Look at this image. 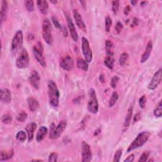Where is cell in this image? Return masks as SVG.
<instances>
[{
    "label": "cell",
    "instance_id": "1",
    "mask_svg": "<svg viewBox=\"0 0 162 162\" xmlns=\"http://www.w3.org/2000/svg\"><path fill=\"white\" fill-rule=\"evenodd\" d=\"M48 89L49 104L51 107L57 108L59 105V92L57 85L53 81L49 80L48 82Z\"/></svg>",
    "mask_w": 162,
    "mask_h": 162
},
{
    "label": "cell",
    "instance_id": "2",
    "mask_svg": "<svg viewBox=\"0 0 162 162\" xmlns=\"http://www.w3.org/2000/svg\"><path fill=\"white\" fill-rule=\"evenodd\" d=\"M150 135L151 134L148 131H143L139 134L137 135V137L135 138V139L133 141V143L129 146L127 150V153H130V152L135 150V149L143 146L148 141L149 139H150Z\"/></svg>",
    "mask_w": 162,
    "mask_h": 162
},
{
    "label": "cell",
    "instance_id": "3",
    "mask_svg": "<svg viewBox=\"0 0 162 162\" xmlns=\"http://www.w3.org/2000/svg\"><path fill=\"white\" fill-rule=\"evenodd\" d=\"M42 38L48 45L51 46L53 42V37L52 34V25L48 18L44 19L42 25Z\"/></svg>",
    "mask_w": 162,
    "mask_h": 162
},
{
    "label": "cell",
    "instance_id": "4",
    "mask_svg": "<svg viewBox=\"0 0 162 162\" xmlns=\"http://www.w3.org/2000/svg\"><path fill=\"white\" fill-rule=\"evenodd\" d=\"M67 122L65 120L61 121L57 126H56L55 123H52L50 125V132H49V137L51 139H57L59 137L60 135L63 133L66 127H67Z\"/></svg>",
    "mask_w": 162,
    "mask_h": 162
},
{
    "label": "cell",
    "instance_id": "5",
    "mask_svg": "<svg viewBox=\"0 0 162 162\" xmlns=\"http://www.w3.org/2000/svg\"><path fill=\"white\" fill-rule=\"evenodd\" d=\"M23 43H24V35H23V32L21 30H18L15 32L12 39L11 44L12 52L16 54L22 48Z\"/></svg>",
    "mask_w": 162,
    "mask_h": 162
},
{
    "label": "cell",
    "instance_id": "6",
    "mask_svg": "<svg viewBox=\"0 0 162 162\" xmlns=\"http://www.w3.org/2000/svg\"><path fill=\"white\" fill-rule=\"evenodd\" d=\"M89 98L87 105V109L91 113L96 114L99 110V105L98 99L96 97V94L94 89L91 88L89 90Z\"/></svg>",
    "mask_w": 162,
    "mask_h": 162
},
{
    "label": "cell",
    "instance_id": "7",
    "mask_svg": "<svg viewBox=\"0 0 162 162\" xmlns=\"http://www.w3.org/2000/svg\"><path fill=\"white\" fill-rule=\"evenodd\" d=\"M29 65V56L27 51L23 49L21 54L16 60V67L20 69H24L28 67Z\"/></svg>",
    "mask_w": 162,
    "mask_h": 162
},
{
    "label": "cell",
    "instance_id": "8",
    "mask_svg": "<svg viewBox=\"0 0 162 162\" xmlns=\"http://www.w3.org/2000/svg\"><path fill=\"white\" fill-rule=\"evenodd\" d=\"M82 51L85 60L87 63L91 62L92 59V52L87 39L84 37L82 38Z\"/></svg>",
    "mask_w": 162,
    "mask_h": 162
},
{
    "label": "cell",
    "instance_id": "9",
    "mask_svg": "<svg viewBox=\"0 0 162 162\" xmlns=\"http://www.w3.org/2000/svg\"><path fill=\"white\" fill-rule=\"evenodd\" d=\"M65 16L66 20H67L68 28L69 30V32H70L72 39H73L74 42H77L79 41V36L77 31H76L74 22L67 13H65Z\"/></svg>",
    "mask_w": 162,
    "mask_h": 162
},
{
    "label": "cell",
    "instance_id": "10",
    "mask_svg": "<svg viewBox=\"0 0 162 162\" xmlns=\"http://www.w3.org/2000/svg\"><path fill=\"white\" fill-rule=\"evenodd\" d=\"M161 77H162V70L161 68H160L157 72H155L153 78L151 79L150 84H149L148 86V89L151 91H153L154 89H156L158 87L159 84L161 83Z\"/></svg>",
    "mask_w": 162,
    "mask_h": 162
},
{
    "label": "cell",
    "instance_id": "11",
    "mask_svg": "<svg viewBox=\"0 0 162 162\" xmlns=\"http://www.w3.org/2000/svg\"><path fill=\"white\" fill-rule=\"evenodd\" d=\"M82 161L83 162H88L92 160V153L90 146L85 141L82 143Z\"/></svg>",
    "mask_w": 162,
    "mask_h": 162
},
{
    "label": "cell",
    "instance_id": "12",
    "mask_svg": "<svg viewBox=\"0 0 162 162\" xmlns=\"http://www.w3.org/2000/svg\"><path fill=\"white\" fill-rule=\"evenodd\" d=\"M74 62L70 56H66L60 61V67L65 70L71 71L74 68Z\"/></svg>",
    "mask_w": 162,
    "mask_h": 162
},
{
    "label": "cell",
    "instance_id": "13",
    "mask_svg": "<svg viewBox=\"0 0 162 162\" xmlns=\"http://www.w3.org/2000/svg\"><path fill=\"white\" fill-rule=\"evenodd\" d=\"M32 52L35 59L37 60L39 64H40L42 67H46V62L43 56V54H42V51L41 49H39L37 46H34L32 49Z\"/></svg>",
    "mask_w": 162,
    "mask_h": 162
},
{
    "label": "cell",
    "instance_id": "14",
    "mask_svg": "<svg viewBox=\"0 0 162 162\" xmlns=\"http://www.w3.org/2000/svg\"><path fill=\"white\" fill-rule=\"evenodd\" d=\"M29 82L32 87L36 89H39L40 87V75L36 70H33L29 77Z\"/></svg>",
    "mask_w": 162,
    "mask_h": 162
},
{
    "label": "cell",
    "instance_id": "15",
    "mask_svg": "<svg viewBox=\"0 0 162 162\" xmlns=\"http://www.w3.org/2000/svg\"><path fill=\"white\" fill-rule=\"evenodd\" d=\"M73 15L77 27L81 30H82V31L84 32L86 31V26H85L84 20L82 18L81 15L79 14V12L77 10H73Z\"/></svg>",
    "mask_w": 162,
    "mask_h": 162
},
{
    "label": "cell",
    "instance_id": "16",
    "mask_svg": "<svg viewBox=\"0 0 162 162\" xmlns=\"http://www.w3.org/2000/svg\"><path fill=\"white\" fill-rule=\"evenodd\" d=\"M0 100L3 103L8 104L12 101L11 91L7 88H3L1 89L0 92Z\"/></svg>",
    "mask_w": 162,
    "mask_h": 162
},
{
    "label": "cell",
    "instance_id": "17",
    "mask_svg": "<svg viewBox=\"0 0 162 162\" xmlns=\"http://www.w3.org/2000/svg\"><path fill=\"white\" fill-rule=\"evenodd\" d=\"M38 125L35 122H31L27 124V126L25 127L26 133L27 134V138H28V142H31L32 141L33 138H34V131L37 128Z\"/></svg>",
    "mask_w": 162,
    "mask_h": 162
},
{
    "label": "cell",
    "instance_id": "18",
    "mask_svg": "<svg viewBox=\"0 0 162 162\" xmlns=\"http://www.w3.org/2000/svg\"><path fill=\"white\" fill-rule=\"evenodd\" d=\"M152 49H153V42H152V41H150L148 42V44L146 45L145 51L141 56V61H140L141 64L146 62L148 60L149 57H150V56L151 55Z\"/></svg>",
    "mask_w": 162,
    "mask_h": 162
},
{
    "label": "cell",
    "instance_id": "19",
    "mask_svg": "<svg viewBox=\"0 0 162 162\" xmlns=\"http://www.w3.org/2000/svg\"><path fill=\"white\" fill-rule=\"evenodd\" d=\"M8 11V5L6 1H1V7L0 11V20H1V25L5 22L7 17V14Z\"/></svg>",
    "mask_w": 162,
    "mask_h": 162
},
{
    "label": "cell",
    "instance_id": "20",
    "mask_svg": "<svg viewBox=\"0 0 162 162\" xmlns=\"http://www.w3.org/2000/svg\"><path fill=\"white\" fill-rule=\"evenodd\" d=\"M133 107L131 106V107L129 108L127 114H126V117H125V121H124V129H123V131L125 132L127 129L129 125L131 124V119H132V117H133Z\"/></svg>",
    "mask_w": 162,
    "mask_h": 162
},
{
    "label": "cell",
    "instance_id": "21",
    "mask_svg": "<svg viewBox=\"0 0 162 162\" xmlns=\"http://www.w3.org/2000/svg\"><path fill=\"white\" fill-rule=\"evenodd\" d=\"M37 6L42 14L46 15L48 12L49 5L48 1H44V0H39L37 1Z\"/></svg>",
    "mask_w": 162,
    "mask_h": 162
},
{
    "label": "cell",
    "instance_id": "22",
    "mask_svg": "<svg viewBox=\"0 0 162 162\" xmlns=\"http://www.w3.org/2000/svg\"><path fill=\"white\" fill-rule=\"evenodd\" d=\"M27 103L30 111L34 112L39 108V104L38 101L33 97H29L27 98Z\"/></svg>",
    "mask_w": 162,
    "mask_h": 162
},
{
    "label": "cell",
    "instance_id": "23",
    "mask_svg": "<svg viewBox=\"0 0 162 162\" xmlns=\"http://www.w3.org/2000/svg\"><path fill=\"white\" fill-rule=\"evenodd\" d=\"M48 133V129L45 126H41L39 129L37 135H36V140L38 142H41L44 139L46 135Z\"/></svg>",
    "mask_w": 162,
    "mask_h": 162
},
{
    "label": "cell",
    "instance_id": "24",
    "mask_svg": "<svg viewBox=\"0 0 162 162\" xmlns=\"http://www.w3.org/2000/svg\"><path fill=\"white\" fill-rule=\"evenodd\" d=\"M77 65L79 69H81L82 70L87 71L88 70L89 63H87L84 59L79 58L77 61Z\"/></svg>",
    "mask_w": 162,
    "mask_h": 162
},
{
    "label": "cell",
    "instance_id": "25",
    "mask_svg": "<svg viewBox=\"0 0 162 162\" xmlns=\"http://www.w3.org/2000/svg\"><path fill=\"white\" fill-rule=\"evenodd\" d=\"M13 156H14V151L13 150H11L9 152L1 151V154H0V161H3L8 160L12 158Z\"/></svg>",
    "mask_w": 162,
    "mask_h": 162
},
{
    "label": "cell",
    "instance_id": "26",
    "mask_svg": "<svg viewBox=\"0 0 162 162\" xmlns=\"http://www.w3.org/2000/svg\"><path fill=\"white\" fill-rule=\"evenodd\" d=\"M105 48L107 56H113V43H112V42L110 40H107L105 41Z\"/></svg>",
    "mask_w": 162,
    "mask_h": 162
},
{
    "label": "cell",
    "instance_id": "27",
    "mask_svg": "<svg viewBox=\"0 0 162 162\" xmlns=\"http://www.w3.org/2000/svg\"><path fill=\"white\" fill-rule=\"evenodd\" d=\"M104 63L106 67H107L110 70H112L114 67V58L113 56H107L105 59Z\"/></svg>",
    "mask_w": 162,
    "mask_h": 162
},
{
    "label": "cell",
    "instance_id": "28",
    "mask_svg": "<svg viewBox=\"0 0 162 162\" xmlns=\"http://www.w3.org/2000/svg\"><path fill=\"white\" fill-rule=\"evenodd\" d=\"M119 96L117 92H113L111 94V96L109 100V107L112 108L114 107V105L116 104L117 101L118 100Z\"/></svg>",
    "mask_w": 162,
    "mask_h": 162
},
{
    "label": "cell",
    "instance_id": "29",
    "mask_svg": "<svg viewBox=\"0 0 162 162\" xmlns=\"http://www.w3.org/2000/svg\"><path fill=\"white\" fill-rule=\"evenodd\" d=\"M27 137V135H26V133L23 131H19L16 135V140L18 141L19 142H21V143H24V142L26 140Z\"/></svg>",
    "mask_w": 162,
    "mask_h": 162
},
{
    "label": "cell",
    "instance_id": "30",
    "mask_svg": "<svg viewBox=\"0 0 162 162\" xmlns=\"http://www.w3.org/2000/svg\"><path fill=\"white\" fill-rule=\"evenodd\" d=\"M154 115L155 117H161L162 115V104H161V101H160L158 104L157 105V107L155 108L154 110Z\"/></svg>",
    "mask_w": 162,
    "mask_h": 162
},
{
    "label": "cell",
    "instance_id": "31",
    "mask_svg": "<svg viewBox=\"0 0 162 162\" xmlns=\"http://www.w3.org/2000/svg\"><path fill=\"white\" fill-rule=\"evenodd\" d=\"M112 25V20L110 16L108 15L105 17V31L106 32H109Z\"/></svg>",
    "mask_w": 162,
    "mask_h": 162
},
{
    "label": "cell",
    "instance_id": "32",
    "mask_svg": "<svg viewBox=\"0 0 162 162\" xmlns=\"http://www.w3.org/2000/svg\"><path fill=\"white\" fill-rule=\"evenodd\" d=\"M27 117H28L27 113H26L25 111H22L21 112V113H19L18 115H17V117H16V120L20 122H24L27 120Z\"/></svg>",
    "mask_w": 162,
    "mask_h": 162
},
{
    "label": "cell",
    "instance_id": "33",
    "mask_svg": "<svg viewBox=\"0 0 162 162\" xmlns=\"http://www.w3.org/2000/svg\"><path fill=\"white\" fill-rule=\"evenodd\" d=\"M128 57H129V55L128 53H127L124 52L123 53L121 54L120 58H119V64H120L121 66L125 65V63H126L128 59Z\"/></svg>",
    "mask_w": 162,
    "mask_h": 162
},
{
    "label": "cell",
    "instance_id": "34",
    "mask_svg": "<svg viewBox=\"0 0 162 162\" xmlns=\"http://www.w3.org/2000/svg\"><path fill=\"white\" fill-rule=\"evenodd\" d=\"M25 7H26V8H27L28 12H32L34 11V1H32V0H28V1H25Z\"/></svg>",
    "mask_w": 162,
    "mask_h": 162
},
{
    "label": "cell",
    "instance_id": "35",
    "mask_svg": "<svg viewBox=\"0 0 162 162\" xmlns=\"http://www.w3.org/2000/svg\"><path fill=\"white\" fill-rule=\"evenodd\" d=\"M119 7H120V1H112V5H111L112 11H113V13L115 15H116L118 13Z\"/></svg>",
    "mask_w": 162,
    "mask_h": 162
},
{
    "label": "cell",
    "instance_id": "36",
    "mask_svg": "<svg viewBox=\"0 0 162 162\" xmlns=\"http://www.w3.org/2000/svg\"><path fill=\"white\" fill-rule=\"evenodd\" d=\"M1 122L5 124H10L12 122V117L9 114L4 115L1 118Z\"/></svg>",
    "mask_w": 162,
    "mask_h": 162
},
{
    "label": "cell",
    "instance_id": "37",
    "mask_svg": "<svg viewBox=\"0 0 162 162\" xmlns=\"http://www.w3.org/2000/svg\"><path fill=\"white\" fill-rule=\"evenodd\" d=\"M122 154V149H119V150H118L116 151V153H115V154L114 155V158H113V162L120 161Z\"/></svg>",
    "mask_w": 162,
    "mask_h": 162
},
{
    "label": "cell",
    "instance_id": "38",
    "mask_svg": "<svg viewBox=\"0 0 162 162\" xmlns=\"http://www.w3.org/2000/svg\"><path fill=\"white\" fill-rule=\"evenodd\" d=\"M150 156V152L148 151H145L144 153L141 154V156L139 160V162H144L148 160V158Z\"/></svg>",
    "mask_w": 162,
    "mask_h": 162
},
{
    "label": "cell",
    "instance_id": "39",
    "mask_svg": "<svg viewBox=\"0 0 162 162\" xmlns=\"http://www.w3.org/2000/svg\"><path fill=\"white\" fill-rule=\"evenodd\" d=\"M118 81H119V77H118V76H113V77L111 78V81H110L111 86L114 89L116 88L117 84L118 83Z\"/></svg>",
    "mask_w": 162,
    "mask_h": 162
},
{
    "label": "cell",
    "instance_id": "40",
    "mask_svg": "<svg viewBox=\"0 0 162 162\" xmlns=\"http://www.w3.org/2000/svg\"><path fill=\"white\" fill-rule=\"evenodd\" d=\"M58 154L57 153H51L49 156V158H48V161L49 162H56L58 160Z\"/></svg>",
    "mask_w": 162,
    "mask_h": 162
},
{
    "label": "cell",
    "instance_id": "41",
    "mask_svg": "<svg viewBox=\"0 0 162 162\" xmlns=\"http://www.w3.org/2000/svg\"><path fill=\"white\" fill-rule=\"evenodd\" d=\"M146 104V97L145 95H143L139 99V105L141 108H144Z\"/></svg>",
    "mask_w": 162,
    "mask_h": 162
},
{
    "label": "cell",
    "instance_id": "42",
    "mask_svg": "<svg viewBox=\"0 0 162 162\" xmlns=\"http://www.w3.org/2000/svg\"><path fill=\"white\" fill-rule=\"evenodd\" d=\"M51 21H52L53 23V24L56 27L62 30V25H61L60 24H59V21H58V19L57 18L55 17V16H53V17L51 18Z\"/></svg>",
    "mask_w": 162,
    "mask_h": 162
},
{
    "label": "cell",
    "instance_id": "43",
    "mask_svg": "<svg viewBox=\"0 0 162 162\" xmlns=\"http://www.w3.org/2000/svg\"><path fill=\"white\" fill-rule=\"evenodd\" d=\"M122 29H123V25H122L121 22H118L117 23L116 25H115V31H116L117 33L119 34V33H120L122 31Z\"/></svg>",
    "mask_w": 162,
    "mask_h": 162
},
{
    "label": "cell",
    "instance_id": "44",
    "mask_svg": "<svg viewBox=\"0 0 162 162\" xmlns=\"http://www.w3.org/2000/svg\"><path fill=\"white\" fill-rule=\"evenodd\" d=\"M134 160V154H131V155H129L126 159L124 160L125 162H132Z\"/></svg>",
    "mask_w": 162,
    "mask_h": 162
},
{
    "label": "cell",
    "instance_id": "45",
    "mask_svg": "<svg viewBox=\"0 0 162 162\" xmlns=\"http://www.w3.org/2000/svg\"><path fill=\"white\" fill-rule=\"evenodd\" d=\"M141 118V116L140 113H137L135 114L134 117V123L138 122L139 120H140Z\"/></svg>",
    "mask_w": 162,
    "mask_h": 162
},
{
    "label": "cell",
    "instance_id": "46",
    "mask_svg": "<svg viewBox=\"0 0 162 162\" xmlns=\"http://www.w3.org/2000/svg\"><path fill=\"white\" fill-rule=\"evenodd\" d=\"M138 24H139V20L137 18H134L133 23H132L131 24V27L132 26H133V27H134V26H137L138 25Z\"/></svg>",
    "mask_w": 162,
    "mask_h": 162
},
{
    "label": "cell",
    "instance_id": "47",
    "mask_svg": "<svg viewBox=\"0 0 162 162\" xmlns=\"http://www.w3.org/2000/svg\"><path fill=\"white\" fill-rule=\"evenodd\" d=\"M130 10H131L130 6H127L126 7H125V10H124V14H125V15H127L129 14V13L130 12Z\"/></svg>",
    "mask_w": 162,
    "mask_h": 162
},
{
    "label": "cell",
    "instance_id": "48",
    "mask_svg": "<svg viewBox=\"0 0 162 162\" xmlns=\"http://www.w3.org/2000/svg\"><path fill=\"white\" fill-rule=\"evenodd\" d=\"M79 3H81V5L82 6V7H83L84 9L86 8V1H79Z\"/></svg>",
    "mask_w": 162,
    "mask_h": 162
},
{
    "label": "cell",
    "instance_id": "49",
    "mask_svg": "<svg viewBox=\"0 0 162 162\" xmlns=\"http://www.w3.org/2000/svg\"><path fill=\"white\" fill-rule=\"evenodd\" d=\"M62 30L63 32H64V36H67V28H66L65 27H63Z\"/></svg>",
    "mask_w": 162,
    "mask_h": 162
},
{
    "label": "cell",
    "instance_id": "50",
    "mask_svg": "<svg viewBox=\"0 0 162 162\" xmlns=\"http://www.w3.org/2000/svg\"><path fill=\"white\" fill-rule=\"evenodd\" d=\"M100 133H101V129H100V128H99V129H96V130L95 131L94 135H98Z\"/></svg>",
    "mask_w": 162,
    "mask_h": 162
},
{
    "label": "cell",
    "instance_id": "51",
    "mask_svg": "<svg viewBox=\"0 0 162 162\" xmlns=\"http://www.w3.org/2000/svg\"><path fill=\"white\" fill-rule=\"evenodd\" d=\"M100 80L101 82H105V79H104V76L103 75H101L100 77Z\"/></svg>",
    "mask_w": 162,
    "mask_h": 162
},
{
    "label": "cell",
    "instance_id": "52",
    "mask_svg": "<svg viewBox=\"0 0 162 162\" xmlns=\"http://www.w3.org/2000/svg\"><path fill=\"white\" fill-rule=\"evenodd\" d=\"M131 4H132V5L134 6V5L137 3V1H131Z\"/></svg>",
    "mask_w": 162,
    "mask_h": 162
},
{
    "label": "cell",
    "instance_id": "53",
    "mask_svg": "<svg viewBox=\"0 0 162 162\" xmlns=\"http://www.w3.org/2000/svg\"><path fill=\"white\" fill-rule=\"evenodd\" d=\"M50 2L52 3H54V4H56V3H57V1H53V0H51V1H50Z\"/></svg>",
    "mask_w": 162,
    "mask_h": 162
},
{
    "label": "cell",
    "instance_id": "54",
    "mask_svg": "<svg viewBox=\"0 0 162 162\" xmlns=\"http://www.w3.org/2000/svg\"><path fill=\"white\" fill-rule=\"evenodd\" d=\"M32 161H42V160H32Z\"/></svg>",
    "mask_w": 162,
    "mask_h": 162
},
{
    "label": "cell",
    "instance_id": "55",
    "mask_svg": "<svg viewBox=\"0 0 162 162\" xmlns=\"http://www.w3.org/2000/svg\"><path fill=\"white\" fill-rule=\"evenodd\" d=\"M147 3L146 1H143V2H141V6H142V5H143L144 4V3Z\"/></svg>",
    "mask_w": 162,
    "mask_h": 162
}]
</instances>
